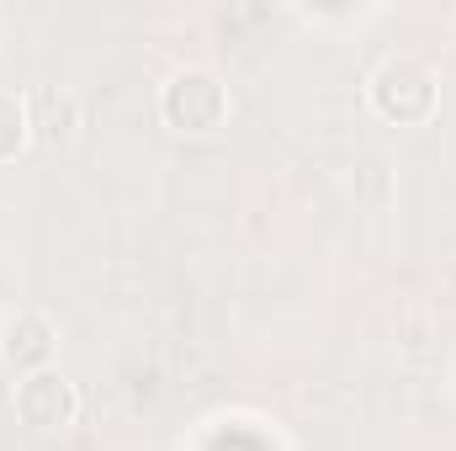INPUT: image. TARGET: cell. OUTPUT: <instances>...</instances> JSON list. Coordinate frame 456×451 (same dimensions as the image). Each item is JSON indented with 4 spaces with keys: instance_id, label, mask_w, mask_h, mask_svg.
<instances>
[{
    "instance_id": "cell-1",
    "label": "cell",
    "mask_w": 456,
    "mask_h": 451,
    "mask_svg": "<svg viewBox=\"0 0 456 451\" xmlns=\"http://www.w3.org/2000/svg\"><path fill=\"white\" fill-rule=\"evenodd\" d=\"M16 409L27 414V425L48 430V425H64L75 414V393L59 382V377H27L21 393H16Z\"/></svg>"
}]
</instances>
